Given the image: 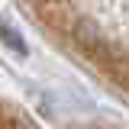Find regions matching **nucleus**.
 <instances>
[{
  "mask_svg": "<svg viewBox=\"0 0 129 129\" xmlns=\"http://www.w3.org/2000/svg\"><path fill=\"white\" fill-rule=\"evenodd\" d=\"M32 26L90 78L123 90L126 0H19Z\"/></svg>",
  "mask_w": 129,
  "mask_h": 129,
  "instance_id": "nucleus-1",
  "label": "nucleus"
},
{
  "mask_svg": "<svg viewBox=\"0 0 129 129\" xmlns=\"http://www.w3.org/2000/svg\"><path fill=\"white\" fill-rule=\"evenodd\" d=\"M0 129H52V126L36 119L13 94L0 87ZM68 129H110V126H68Z\"/></svg>",
  "mask_w": 129,
  "mask_h": 129,
  "instance_id": "nucleus-2",
  "label": "nucleus"
}]
</instances>
